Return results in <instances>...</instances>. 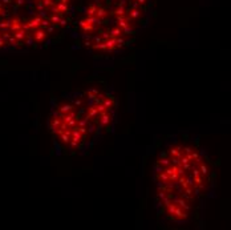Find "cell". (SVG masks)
Segmentation results:
<instances>
[{
	"label": "cell",
	"mask_w": 231,
	"mask_h": 230,
	"mask_svg": "<svg viewBox=\"0 0 231 230\" xmlns=\"http://www.w3.org/2000/svg\"><path fill=\"white\" fill-rule=\"evenodd\" d=\"M48 130L58 157L86 154L101 140L86 120L76 91L52 97Z\"/></svg>",
	"instance_id": "cell-2"
},
{
	"label": "cell",
	"mask_w": 231,
	"mask_h": 230,
	"mask_svg": "<svg viewBox=\"0 0 231 230\" xmlns=\"http://www.w3.org/2000/svg\"><path fill=\"white\" fill-rule=\"evenodd\" d=\"M155 209L165 225L202 224L206 202L215 197L217 172L197 136L166 140L154 164Z\"/></svg>",
	"instance_id": "cell-1"
},
{
	"label": "cell",
	"mask_w": 231,
	"mask_h": 230,
	"mask_svg": "<svg viewBox=\"0 0 231 230\" xmlns=\"http://www.w3.org/2000/svg\"><path fill=\"white\" fill-rule=\"evenodd\" d=\"M76 93L86 120L100 137L113 133L118 118V100L113 88L97 81Z\"/></svg>",
	"instance_id": "cell-3"
}]
</instances>
